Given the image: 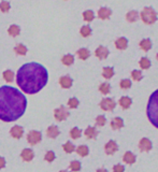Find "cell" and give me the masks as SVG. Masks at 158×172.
Segmentation results:
<instances>
[{"label": "cell", "mask_w": 158, "mask_h": 172, "mask_svg": "<svg viewBox=\"0 0 158 172\" xmlns=\"http://www.w3.org/2000/svg\"><path fill=\"white\" fill-rule=\"evenodd\" d=\"M124 170H125V168L121 165H115L113 167V172H124Z\"/></svg>", "instance_id": "obj_43"}, {"label": "cell", "mask_w": 158, "mask_h": 172, "mask_svg": "<svg viewBox=\"0 0 158 172\" xmlns=\"http://www.w3.org/2000/svg\"><path fill=\"white\" fill-rule=\"evenodd\" d=\"M123 160L124 163L128 164V165H132L136 163V155L132 154L131 152H126L123 156Z\"/></svg>", "instance_id": "obj_16"}, {"label": "cell", "mask_w": 158, "mask_h": 172, "mask_svg": "<svg viewBox=\"0 0 158 172\" xmlns=\"http://www.w3.org/2000/svg\"><path fill=\"white\" fill-rule=\"evenodd\" d=\"M138 18H139V13H138L137 11H130L128 12L127 15H126V19H127L128 22H130V23L136 22Z\"/></svg>", "instance_id": "obj_24"}, {"label": "cell", "mask_w": 158, "mask_h": 172, "mask_svg": "<svg viewBox=\"0 0 158 172\" xmlns=\"http://www.w3.org/2000/svg\"><path fill=\"white\" fill-rule=\"evenodd\" d=\"M80 32H81V35L83 36V37H88L91 33V29L89 26H83V27L81 28V30H80Z\"/></svg>", "instance_id": "obj_36"}, {"label": "cell", "mask_w": 158, "mask_h": 172, "mask_svg": "<svg viewBox=\"0 0 158 172\" xmlns=\"http://www.w3.org/2000/svg\"><path fill=\"white\" fill-rule=\"evenodd\" d=\"M111 14H112V11L109 8H101L98 11V16H99V18H101V19L109 18V16H110Z\"/></svg>", "instance_id": "obj_20"}, {"label": "cell", "mask_w": 158, "mask_h": 172, "mask_svg": "<svg viewBox=\"0 0 158 172\" xmlns=\"http://www.w3.org/2000/svg\"><path fill=\"white\" fill-rule=\"evenodd\" d=\"M10 132H11V135L13 138H15V139H21L24 135V129H23V127H21V126H14V127H12Z\"/></svg>", "instance_id": "obj_11"}, {"label": "cell", "mask_w": 158, "mask_h": 172, "mask_svg": "<svg viewBox=\"0 0 158 172\" xmlns=\"http://www.w3.org/2000/svg\"><path fill=\"white\" fill-rule=\"evenodd\" d=\"M47 79L48 73L44 66L38 62H28L18 69L16 83L24 93L36 94L47 85Z\"/></svg>", "instance_id": "obj_2"}, {"label": "cell", "mask_w": 158, "mask_h": 172, "mask_svg": "<svg viewBox=\"0 0 158 172\" xmlns=\"http://www.w3.org/2000/svg\"><path fill=\"white\" fill-rule=\"evenodd\" d=\"M19 32H21V28H19L17 25H11L8 29V33L10 36H12V37L18 36Z\"/></svg>", "instance_id": "obj_23"}, {"label": "cell", "mask_w": 158, "mask_h": 172, "mask_svg": "<svg viewBox=\"0 0 158 172\" xmlns=\"http://www.w3.org/2000/svg\"><path fill=\"white\" fill-rule=\"evenodd\" d=\"M44 159H45L47 161H48V163H52V161L55 159V154H54V152H52V151L47 152V155L44 156Z\"/></svg>", "instance_id": "obj_42"}, {"label": "cell", "mask_w": 158, "mask_h": 172, "mask_svg": "<svg viewBox=\"0 0 158 172\" xmlns=\"http://www.w3.org/2000/svg\"><path fill=\"white\" fill-rule=\"evenodd\" d=\"M140 67L142 68V69H149L151 67V61L150 59L147 57H142L140 59Z\"/></svg>", "instance_id": "obj_30"}, {"label": "cell", "mask_w": 158, "mask_h": 172, "mask_svg": "<svg viewBox=\"0 0 158 172\" xmlns=\"http://www.w3.org/2000/svg\"><path fill=\"white\" fill-rule=\"evenodd\" d=\"M27 99L18 91L11 86L0 87V120L14 122L25 113Z\"/></svg>", "instance_id": "obj_1"}, {"label": "cell", "mask_w": 158, "mask_h": 172, "mask_svg": "<svg viewBox=\"0 0 158 172\" xmlns=\"http://www.w3.org/2000/svg\"><path fill=\"white\" fill-rule=\"evenodd\" d=\"M68 106H69V108H71V109L77 108V106H79V100H77V98L69 99V101H68Z\"/></svg>", "instance_id": "obj_40"}, {"label": "cell", "mask_w": 158, "mask_h": 172, "mask_svg": "<svg viewBox=\"0 0 158 172\" xmlns=\"http://www.w3.org/2000/svg\"><path fill=\"white\" fill-rule=\"evenodd\" d=\"M41 139H42V135H41L40 131H37V130H31L27 135V141L31 145L38 144L41 141Z\"/></svg>", "instance_id": "obj_5"}, {"label": "cell", "mask_w": 158, "mask_h": 172, "mask_svg": "<svg viewBox=\"0 0 158 172\" xmlns=\"http://www.w3.org/2000/svg\"><path fill=\"white\" fill-rule=\"evenodd\" d=\"M3 79L6 80L7 82H12L14 79V73L11 70H7V71L3 72Z\"/></svg>", "instance_id": "obj_35"}, {"label": "cell", "mask_w": 158, "mask_h": 172, "mask_svg": "<svg viewBox=\"0 0 158 172\" xmlns=\"http://www.w3.org/2000/svg\"><path fill=\"white\" fill-rule=\"evenodd\" d=\"M77 153L82 157L87 156V155H88V147H87L86 145H80L77 149Z\"/></svg>", "instance_id": "obj_28"}, {"label": "cell", "mask_w": 158, "mask_h": 172, "mask_svg": "<svg viewBox=\"0 0 158 172\" xmlns=\"http://www.w3.org/2000/svg\"><path fill=\"white\" fill-rule=\"evenodd\" d=\"M97 172H108V170H106V169H104V168H101V169H98Z\"/></svg>", "instance_id": "obj_45"}, {"label": "cell", "mask_w": 158, "mask_h": 172, "mask_svg": "<svg viewBox=\"0 0 158 172\" xmlns=\"http://www.w3.org/2000/svg\"><path fill=\"white\" fill-rule=\"evenodd\" d=\"M6 166V159L3 157H0V169H2Z\"/></svg>", "instance_id": "obj_44"}, {"label": "cell", "mask_w": 158, "mask_h": 172, "mask_svg": "<svg viewBox=\"0 0 158 172\" xmlns=\"http://www.w3.org/2000/svg\"><path fill=\"white\" fill-rule=\"evenodd\" d=\"M120 86H121L123 89H128V88H130V87H131V82H130V80H128V79L121 80V83H120Z\"/></svg>", "instance_id": "obj_37"}, {"label": "cell", "mask_w": 158, "mask_h": 172, "mask_svg": "<svg viewBox=\"0 0 158 172\" xmlns=\"http://www.w3.org/2000/svg\"><path fill=\"white\" fill-rule=\"evenodd\" d=\"M102 76L104 79H111L112 76H114V70L112 67H104L103 71H102Z\"/></svg>", "instance_id": "obj_25"}, {"label": "cell", "mask_w": 158, "mask_h": 172, "mask_svg": "<svg viewBox=\"0 0 158 172\" xmlns=\"http://www.w3.org/2000/svg\"><path fill=\"white\" fill-rule=\"evenodd\" d=\"M0 10H1L3 13H6V12H8L10 10V3L8 1H1L0 2Z\"/></svg>", "instance_id": "obj_39"}, {"label": "cell", "mask_w": 158, "mask_h": 172, "mask_svg": "<svg viewBox=\"0 0 158 172\" xmlns=\"http://www.w3.org/2000/svg\"><path fill=\"white\" fill-rule=\"evenodd\" d=\"M83 17L86 22H91L95 18V14L91 10H87L83 13Z\"/></svg>", "instance_id": "obj_31"}, {"label": "cell", "mask_w": 158, "mask_h": 172, "mask_svg": "<svg viewBox=\"0 0 158 172\" xmlns=\"http://www.w3.org/2000/svg\"><path fill=\"white\" fill-rule=\"evenodd\" d=\"M47 135L48 138H51V139H55V138L58 137V135H59V130H58V127L57 126H50V127L47 128Z\"/></svg>", "instance_id": "obj_14"}, {"label": "cell", "mask_w": 158, "mask_h": 172, "mask_svg": "<svg viewBox=\"0 0 158 172\" xmlns=\"http://www.w3.org/2000/svg\"><path fill=\"white\" fill-rule=\"evenodd\" d=\"M85 135H86L87 139H95V138L98 135V131L96 130V128L95 127H87V129L85 130Z\"/></svg>", "instance_id": "obj_18"}, {"label": "cell", "mask_w": 158, "mask_h": 172, "mask_svg": "<svg viewBox=\"0 0 158 172\" xmlns=\"http://www.w3.org/2000/svg\"><path fill=\"white\" fill-rule=\"evenodd\" d=\"M54 115H55V118L58 120V122H62L65 120L66 118L69 116V112L67 111V109L65 106H60V108L56 109L55 112H54Z\"/></svg>", "instance_id": "obj_6"}, {"label": "cell", "mask_w": 158, "mask_h": 172, "mask_svg": "<svg viewBox=\"0 0 158 172\" xmlns=\"http://www.w3.org/2000/svg\"><path fill=\"white\" fill-rule=\"evenodd\" d=\"M147 117L150 122L158 128V89L151 95L147 103Z\"/></svg>", "instance_id": "obj_3"}, {"label": "cell", "mask_w": 158, "mask_h": 172, "mask_svg": "<svg viewBox=\"0 0 158 172\" xmlns=\"http://www.w3.org/2000/svg\"><path fill=\"white\" fill-rule=\"evenodd\" d=\"M64 151L66 152V153H72V152H74V150H75V147H74V145L71 143L70 141H68V142H66V143L64 144Z\"/></svg>", "instance_id": "obj_33"}, {"label": "cell", "mask_w": 158, "mask_h": 172, "mask_svg": "<svg viewBox=\"0 0 158 172\" xmlns=\"http://www.w3.org/2000/svg\"><path fill=\"white\" fill-rule=\"evenodd\" d=\"M99 91L103 94V95H108L111 91V86L109 83H102L100 86H99Z\"/></svg>", "instance_id": "obj_29"}, {"label": "cell", "mask_w": 158, "mask_h": 172, "mask_svg": "<svg viewBox=\"0 0 158 172\" xmlns=\"http://www.w3.org/2000/svg\"><path fill=\"white\" fill-rule=\"evenodd\" d=\"M22 158H23V160L25 161H30L33 159V156H35V154H33V151L30 149H25L23 150V152H22L21 154Z\"/></svg>", "instance_id": "obj_12"}, {"label": "cell", "mask_w": 158, "mask_h": 172, "mask_svg": "<svg viewBox=\"0 0 158 172\" xmlns=\"http://www.w3.org/2000/svg\"><path fill=\"white\" fill-rule=\"evenodd\" d=\"M106 120L103 115L97 116V118H96V125L97 126H104L106 125Z\"/></svg>", "instance_id": "obj_41"}, {"label": "cell", "mask_w": 158, "mask_h": 172, "mask_svg": "<svg viewBox=\"0 0 158 172\" xmlns=\"http://www.w3.org/2000/svg\"><path fill=\"white\" fill-rule=\"evenodd\" d=\"M152 142L150 141V139L147 138H143V139L140 140L139 142V149L140 151L142 152H150L152 150Z\"/></svg>", "instance_id": "obj_8"}, {"label": "cell", "mask_w": 158, "mask_h": 172, "mask_svg": "<svg viewBox=\"0 0 158 172\" xmlns=\"http://www.w3.org/2000/svg\"><path fill=\"white\" fill-rule=\"evenodd\" d=\"M70 169H71L72 171H80L81 170V164H80V161L77 160H73L71 164H70Z\"/></svg>", "instance_id": "obj_38"}, {"label": "cell", "mask_w": 158, "mask_h": 172, "mask_svg": "<svg viewBox=\"0 0 158 172\" xmlns=\"http://www.w3.org/2000/svg\"><path fill=\"white\" fill-rule=\"evenodd\" d=\"M62 64L66 65V66H70V65L73 64L74 56H73V55H70V54L65 55V56L62 58Z\"/></svg>", "instance_id": "obj_27"}, {"label": "cell", "mask_w": 158, "mask_h": 172, "mask_svg": "<svg viewBox=\"0 0 158 172\" xmlns=\"http://www.w3.org/2000/svg\"><path fill=\"white\" fill-rule=\"evenodd\" d=\"M14 52L16 53V54L18 55H26V53H27V47H25L24 44H17L15 47H14Z\"/></svg>", "instance_id": "obj_26"}, {"label": "cell", "mask_w": 158, "mask_h": 172, "mask_svg": "<svg viewBox=\"0 0 158 172\" xmlns=\"http://www.w3.org/2000/svg\"><path fill=\"white\" fill-rule=\"evenodd\" d=\"M131 77L133 79V81L139 82L141 81V79H142V72H141L140 70H133V71L131 72Z\"/></svg>", "instance_id": "obj_34"}, {"label": "cell", "mask_w": 158, "mask_h": 172, "mask_svg": "<svg viewBox=\"0 0 158 172\" xmlns=\"http://www.w3.org/2000/svg\"><path fill=\"white\" fill-rule=\"evenodd\" d=\"M115 106H116V102L111 98H104L101 100V102H100L101 109L104 111H113L114 108H115Z\"/></svg>", "instance_id": "obj_7"}, {"label": "cell", "mask_w": 158, "mask_h": 172, "mask_svg": "<svg viewBox=\"0 0 158 172\" xmlns=\"http://www.w3.org/2000/svg\"><path fill=\"white\" fill-rule=\"evenodd\" d=\"M141 19L147 25L154 24L157 21V13L151 7H145L141 12Z\"/></svg>", "instance_id": "obj_4"}, {"label": "cell", "mask_w": 158, "mask_h": 172, "mask_svg": "<svg viewBox=\"0 0 158 172\" xmlns=\"http://www.w3.org/2000/svg\"><path fill=\"white\" fill-rule=\"evenodd\" d=\"M115 47L118 50H125L128 47V40L126 38H118L117 40L115 41Z\"/></svg>", "instance_id": "obj_17"}, {"label": "cell", "mask_w": 158, "mask_h": 172, "mask_svg": "<svg viewBox=\"0 0 158 172\" xmlns=\"http://www.w3.org/2000/svg\"><path fill=\"white\" fill-rule=\"evenodd\" d=\"M77 56H79L80 59H82V60H86L87 58L89 57V55H91V53H89V51L87 50V48H80L79 51L77 52Z\"/></svg>", "instance_id": "obj_21"}, {"label": "cell", "mask_w": 158, "mask_h": 172, "mask_svg": "<svg viewBox=\"0 0 158 172\" xmlns=\"http://www.w3.org/2000/svg\"><path fill=\"white\" fill-rule=\"evenodd\" d=\"M111 127H112V129L113 130H118V129H121V128H123L124 127L123 118H121V117L113 118L112 122H111Z\"/></svg>", "instance_id": "obj_13"}, {"label": "cell", "mask_w": 158, "mask_h": 172, "mask_svg": "<svg viewBox=\"0 0 158 172\" xmlns=\"http://www.w3.org/2000/svg\"><path fill=\"white\" fill-rule=\"evenodd\" d=\"M140 47L142 48L143 51L147 52V51L151 50L152 47V41L150 39H143L142 41H140Z\"/></svg>", "instance_id": "obj_22"}, {"label": "cell", "mask_w": 158, "mask_h": 172, "mask_svg": "<svg viewBox=\"0 0 158 172\" xmlns=\"http://www.w3.org/2000/svg\"><path fill=\"white\" fill-rule=\"evenodd\" d=\"M60 172H68V171H65V170H64V171H60Z\"/></svg>", "instance_id": "obj_47"}, {"label": "cell", "mask_w": 158, "mask_h": 172, "mask_svg": "<svg viewBox=\"0 0 158 172\" xmlns=\"http://www.w3.org/2000/svg\"><path fill=\"white\" fill-rule=\"evenodd\" d=\"M118 103L121 105V108L124 109V110H126V109H128L130 106V105L132 103V100H131V98H129V97H121V98L120 99V101H118Z\"/></svg>", "instance_id": "obj_19"}, {"label": "cell", "mask_w": 158, "mask_h": 172, "mask_svg": "<svg viewBox=\"0 0 158 172\" xmlns=\"http://www.w3.org/2000/svg\"><path fill=\"white\" fill-rule=\"evenodd\" d=\"M117 150H118L117 144H116V142L114 140H110L106 144V146H104V151H106V153L108 155H113Z\"/></svg>", "instance_id": "obj_9"}, {"label": "cell", "mask_w": 158, "mask_h": 172, "mask_svg": "<svg viewBox=\"0 0 158 172\" xmlns=\"http://www.w3.org/2000/svg\"><path fill=\"white\" fill-rule=\"evenodd\" d=\"M59 84L62 85V87H64V88H70L72 85V79L68 76H62L59 79Z\"/></svg>", "instance_id": "obj_15"}, {"label": "cell", "mask_w": 158, "mask_h": 172, "mask_svg": "<svg viewBox=\"0 0 158 172\" xmlns=\"http://www.w3.org/2000/svg\"><path fill=\"white\" fill-rule=\"evenodd\" d=\"M95 55H96L99 59H106L109 55V50L106 47H99L95 51Z\"/></svg>", "instance_id": "obj_10"}, {"label": "cell", "mask_w": 158, "mask_h": 172, "mask_svg": "<svg viewBox=\"0 0 158 172\" xmlns=\"http://www.w3.org/2000/svg\"><path fill=\"white\" fill-rule=\"evenodd\" d=\"M81 135H82V131L77 127L72 128L71 131H70V137H71L72 139H79V138L81 137Z\"/></svg>", "instance_id": "obj_32"}, {"label": "cell", "mask_w": 158, "mask_h": 172, "mask_svg": "<svg viewBox=\"0 0 158 172\" xmlns=\"http://www.w3.org/2000/svg\"><path fill=\"white\" fill-rule=\"evenodd\" d=\"M156 58H157V60H158V54L156 55Z\"/></svg>", "instance_id": "obj_46"}]
</instances>
